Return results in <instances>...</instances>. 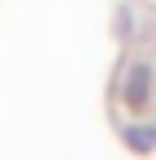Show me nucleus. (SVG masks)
Wrapping results in <instances>:
<instances>
[{
    "instance_id": "2",
    "label": "nucleus",
    "mask_w": 156,
    "mask_h": 160,
    "mask_svg": "<svg viewBox=\"0 0 156 160\" xmlns=\"http://www.w3.org/2000/svg\"><path fill=\"white\" fill-rule=\"evenodd\" d=\"M126 143L134 147V152H152V147H156V126H130Z\"/></svg>"
},
{
    "instance_id": "1",
    "label": "nucleus",
    "mask_w": 156,
    "mask_h": 160,
    "mask_svg": "<svg viewBox=\"0 0 156 160\" xmlns=\"http://www.w3.org/2000/svg\"><path fill=\"white\" fill-rule=\"evenodd\" d=\"M148 87H152V69L148 65H130V74H126V104H143L148 100Z\"/></svg>"
}]
</instances>
